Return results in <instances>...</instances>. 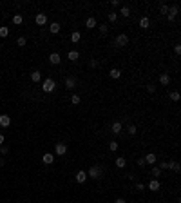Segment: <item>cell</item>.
<instances>
[{"instance_id":"cell-1","label":"cell","mask_w":181,"mask_h":203,"mask_svg":"<svg viewBox=\"0 0 181 203\" xmlns=\"http://www.w3.org/2000/svg\"><path fill=\"white\" fill-rule=\"evenodd\" d=\"M102 172H103V169H102L100 165H92V167L87 170V176H89V178H92V179H100V178L103 176Z\"/></svg>"},{"instance_id":"cell-2","label":"cell","mask_w":181,"mask_h":203,"mask_svg":"<svg viewBox=\"0 0 181 203\" xmlns=\"http://www.w3.org/2000/svg\"><path fill=\"white\" fill-rule=\"evenodd\" d=\"M55 89H56V82L53 78H45L44 82H42V91L44 93H53Z\"/></svg>"},{"instance_id":"cell-3","label":"cell","mask_w":181,"mask_h":203,"mask_svg":"<svg viewBox=\"0 0 181 203\" xmlns=\"http://www.w3.org/2000/svg\"><path fill=\"white\" fill-rule=\"evenodd\" d=\"M127 44H129V36H127L125 33H120L118 36H116V40H114V46L116 47H125Z\"/></svg>"},{"instance_id":"cell-4","label":"cell","mask_w":181,"mask_h":203,"mask_svg":"<svg viewBox=\"0 0 181 203\" xmlns=\"http://www.w3.org/2000/svg\"><path fill=\"white\" fill-rule=\"evenodd\" d=\"M177 13H179V7H177L176 4H174V6H170V7H168V13H167V20H168V22H172V20H176Z\"/></svg>"},{"instance_id":"cell-5","label":"cell","mask_w":181,"mask_h":203,"mask_svg":"<svg viewBox=\"0 0 181 203\" xmlns=\"http://www.w3.org/2000/svg\"><path fill=\"white\" fill-rule=\"evenodd\" d=\"M55 152H56V156H63V154L67 152V145L62 143V142L56 143V145H55Z\"/></svg>"},{"instance_id":"cell-6","label":"cell","mask_w":181,"mask_h":203,"mask_svg":"<svg viewBox=\"0 0 181 203\" xmlns=\"http://www.w3.org/2000/svg\"><path fill=\"white\" fill-rule=\"evenodd\" d=\"M74 178H76V181H78V183H85V181L89 179V176H87V170H78Z\"/></svg>"},{"instance_id":"cell-7","label":"cell","mask_w":181,"mask_h":203,"mask_svg":"<svg viewBox=\"0 0 181 203\" xmlns=\"http://www.w3.org/2000/svg\"><path fill=\"white\" fill-rule=\"evenodd\" d=\"M76 78H74V76H67L65 78V87L69 89V91H72V89H76Z\"/></svg>"},{"instance_id":"cell-8","label":"cell","mask_w":181,"mask_h":203,"mask_svg":"<svg viewBox=\"0 0 181 203\" xmlns=\"http://www.w3.org/2000/svg\"><path fill=\"white\" fill-rule=\"evenodd\" d=\"M35 22H36L38 26H45V24H47V15H45V13H38V15L35 16Z\"/></svg>"},{"instance_id":"cell-9","label":"cell","mask_w":181,"mask_h":203,"mask_svg":"<svg viewBox=\"0 0 181 203\" xmlns=\"http://www.w3.org/2000/svg\"><path fill=\"white\" fill-rule=\"evenodd\" d=\"M11 125V116L9 114H0V127H9Z\"/></svg>"},{"instance_id":"cell-10","label":"cell","mask_w":181,"mask_h":203,"mask_svg":"<svg viewBox=\"0 0 181 203\" xmlns=\"http://www.w3.org/2000/svg\"><path fill=\"white\" fill-rule=\"evenodd\" d=\"M42 162H44L45 165H53V163H55V154H51V152H45L44 156H42Z\"/></svg>"},{"instance_id":"cell-11","label":"cell","mask_w":181,"mask_h":203,"mask_svg":"<svg viewBox=\"0 0 181 203\" xmlns=\"http://www.w3.org/2000/svg\"><path fill=\"white\" fill-rule=\"evenodd\" d=\"M111 129H112V134H121V131H123V125H121V122H112Z\"/></svg>"},{"instance_id":"cell-12","label":"cell","mask_w":181,"mask_h":203,"mask_svg":"<svg viewBox=\"0 0 181 203\" xmlns=\"http://www.w3.org/2000/svg\"><path fill=\"white\" fill-rule=\"evenodd\" d=\"M96 26H98V20L94 16H89L87 20H85V27H87V29H94Z\"/></svg>"},{"instance_id":"cell-13","label":"cell","mask_w":181,"mask_h":203,"mask_svg":"<svg viewBox=\"0 0 181 203\" xmlns=\"http://www.w3.org/2000/svg\"><path fill=\"white\" fill-rule=\"evenodd\" d=\"M49 62L53 63V66H58V63L62 62V56L58 55V53H51V55H49Z\"/></svg>"},{"instance_id":"cell-14","label":"cell","mask_w":181,"mask_h":203,"mask_svg":"<svg viewBox=\"0 0 181 203\" xmlns=\"http://www.w3.org/2000/svg\"><path fill=\"white\" fill-rule=\"evenodd\" d=\"M60 31H62V26H60L58 22H53V24L49 26V33H51V35H58Z\"/></svg>"},{"instance_id":"cell-15","label":"cell","mask_w":181,"mask_h":203,"mask_svg":"<svg viewBox=\"0 0 181 203\" xmlns=\"http://www.w3.org/2000/svg\"><path fill=\"white\" fill-rule=\"evenodd\" d=\"M156 160H158V156H156L154 152H148V154L145 156V163H147V165H156Z\"/></svg>"},{"instance_id":"cell-16","label":"cell","mask_w":181,"mask_h":203,"mask_svg":"<svg viewBox=\"0 0 181 203\" xmlns=\"http://www.w3.org/2000/svg\"><path fill=\"white\" fill-rule=\"evenodd\" d=\"M148 189H150L152 192H158L159 189H161V185H159V181H158V179H154V178H152L150 181H148Z\"/></svg>"},{"instance_id":"cell-17","label":"cell","mask_w":181,"mask_h":203,"mask_svg":"<svg viewBox=\"0 0 181 203\" xmlns=\"http://www.w3.org/2000/svg\"><path fill=\"white\" fill-rule=\"evenodd\" d=\"M140 27L141 29H148V27H150V18H148V16H141L140 18Z\"/></svg>"},{"instance_id":"cell-18","label":"cell","mask_w":181,"mask_h":203,"mask_svg":"<svg viewBox=\"0 0 181 203\" xmlns=\"http://www.w3.org/2000/svg\"><path fill=\"white\" fill-rule=\"evenodd\" d=\"M159 83H161V85H168V83H170V74H168V73L159 74Z\"/></svg>"},{"instance_id":"cell-19","label":"cell","mask_w":181,"mask_h":203,"mask_svg":"<svg viewBox=\"0 0 181 203\" xmlns=\"http://www.w3.org/2000/svg\"><path fill=\"white\" fill-rule=\"evenodd\" d=\"M67 58H69L71 62H76V60L80 58V53H78L76 49H72V51H69V53H67Z\"/></svg>"},{"instance_id":"cell-20","label":"cell","mask_w":181,"mask_h":203,"mask_svg":"<svg viewBox=\"0 0 181 203\" xmlns=\"http://www.w3.org/2000/svg\"><path fill=\"white\" fill-rule=\"evenodd\" d=\"M109 76H111L112 80H118V78L121 76V71H120V69H116V67H112V69L109 71Z\"/></svg>"},{"instance_id":"cell-21","label":"cell","mask_w":181,"mask_h":203,"mask_svg":"<svg viewBox=\"0 0 181 203\" xmlns=\"http://www.w3.org/2000/svg\"><path fill=\"white\" fill-rule=\"evenodd\" d=\"M116 167H118V169L127 167V160H125L123 156H118V158H116Z\"/></svg>"},{"instance_id":"cell-22","label":"cell","mask_w":181,"mask_h":203,"mask_svg":"<svg viewBox=\"0 0 181 203\" xmlns=\"http://www.w3.org/2000/svg\"><path fill=\"white\" fill-rule=\"evenodd\" d=\"M118 15H121V16H125V18H129V16H131V9L127 7V6H121V7H120V13H118Z\"/></svg>"},{"instance_id":"cell-23","label":"cell","mask_w":181,"mask_h":203,"mask_svg":"<svg viewBox=\"0 0 181 203\" xmlns=\"http://www.w3.org/2000/svg\"><path fill=\"white\" fill-rule=\"evenodd\" d=\"M150 174H152V178H154V179H158L159 176H161V169L154 165V167H152V170H150Z\"/></svg>"},{"instance_id":"cell-24","label":"cell","mask_w":181,"mask_h":203,"mask_svg":"<svg viewBox=\"0 0 181 203\" xmlns=\"http://www.w3.org/2000/svg\"><path fill=\"white\" fill-rule=\"evenodd\" d=\"M168 169L174 170V172H179V170H181V167H179L177 162H168Z\"/></svg>"},{"instance_id":"cell-25","label":"cell","mask_w":181,"mask_h":203,"mask_svg":"<svg viewBox=\"0 0 181 203\" xmlns=\"http://www.w3.org/2000/svg\"><path fill=\"white\" fill-rule=\"evenodd\" d=\"M80 38H82V35L78 33V31L71 33V42H72V44H78V42H80Z\"/></svg>"},{"instance_id":"cell-26","label":"cell","mask_w":181,"mask_h":203,"mask_svg":"<svg viewBox=\"0 0 181 203\" xmlns=\"http://www.w3.org/2000/svg\"><path fill=\"white\" fill-rule=\"evenodd\" d=\"M40 78H42L40 71H31V80H33V82H40Z\"/></svg>"},{"instance_id":"cell-27","label":"cell","mask_w":181,"mask_h":203,"mask_svg":"<svg viewBox=\"0 0 181 203\" xmlns=\"http://www.w3.org/2000/svg\"><path fill=\"white\" fill-rule=\"evenodd\" d=\"M170 100H172V102H179V98H181V94L177 93V91H170Z\"/></svg>"},{"instance_id":"cell-28","label":"cell","mask_w":181,"mask_h":203,"mask_svg":"<svg viewBox=\"0 0 181 203\" xmlns=\"http://www.w3.org/2000/svg\"><path fill=\"white\" fill-rule=\"evenodd\" d=\"M22 22H24V16H22V15H15V16H13V24H15V26H20Z\"/></svg>"},{"instance_id":"cell-29","label":"cell","mask_w":181,"mask_h":203,"mask_svg":"<svg viewBox=\"0 0 181 203\" xmlns=\"http://www.w3.org/2000/svg\"><path fill=\"white\" fill-rule=\"evenodd\" d=\"M69 102H71L72 105H78V103L82 102V98H80V94H72V96H71V100H69Z\"/></svg>"},{"instance_id":"cell-30","label":"cell","mask_w":181,"mask_h":203,"mask_svg":"<svg viewBox=\"0 0 181 203\" xmlns=\"http://www.w3.org/2000/svg\"><path fill=\"white\" fill-rule=\"evenodd\" d=\"M9 35V27L7 26H2V27H0V38H6Z\"/></svg>"},{"instance_id":"cell-31","label":"cell","mask_w":181,"mask_h":203,"mask_svg":"<svg viewBox=\"0 0 181 203\" xmlns=\"http://www.w3.org/2000/svg\"><path fill=\"white\" fill-rule=\"evenodd\" d=\"M118 16H120V15H118V13H116V11H111L107 18H109V22H112V24H114V22H116V20H118Z\"/></svg>"},{"instance_id":"cell-32","label":"cell","mask_w":181,"mask_h":203,"mask_svg":"<svg viewBox=\"0 0 181 203\" xmlns=\"http://www.w3.org/2000/svg\"><path fill=\"white\" fill-rule=\"evenodd\" d=\"M26 44H27L26 36H18V38H16V46H18V47H24Z\"/></svg>"},{"instance_id":"cell-33","label":"cell","mask_w":181,"mask_h":203,"mask_svg":"<svg viewBox=\"0 0 181 203\" xmlns=\"http://www.w3.org/2000/svg\"><path fill=\"white\" fill-rule=\"evenodd\" d=\"M98 27H100V33H102V35H107V33H109V26H107V24H100Z\"/></svg>"},{"instance_id":"cell-34","label":"cell","mask_w":181,"mask_h":203,"mask_svg":"<svg viewBox=\"0 0 181 203\" xmlns=\"http://www.w3.org/2000/svg\"><path fill=\"white\" fill-rule=\"evenodd\" d=\"M118 147H120V145H118V142H114V140L109 143V149H111V152H116V151H118Z\"/></svg>"},{"instance_id":"cell-35","label":"cell","mask_w":181,"mask_h":203,"mask_svg":"<svg viewBox=\"0 0 181 203\" xmlns=\"http://www.w3.org/2000/svg\"><path fill=\"white\" fill-rule=\"evenodd\" d=\"M127 132H129L131 136H134V134L138 132V129H136V125H132V123H131L129 127H127Z\"/></svg>"},{"instance_id":"cell-36","label":"cell","mask_w":181,"mask_h":203,"mask_svg":"<svg viewBox=\"0 0 181 203\" xmlns=\"http://www.w3.org/2000/svg\"><path fill=\"white\" fill-rule=\"evenodd\" d=\"M159 13L167 16V13H168V6H167V4H161V6H159Z\"/></svg>"},{"instance_id":"cell-37","label":"cell","mask_w":181,"mask_h":203,"mask_svg":"<svg viewBox=\"0 0 181 203\" xmlns=\"http://www.w3.org/2000/svg\"><path fill=\"white\" fill-rule=\"evenodd\" d=\"M147 91L150 93V94H154V93H156V85H154V83H148V85H147Z\"/></svg>"},{"instance_id":"cell-38","label":"cell","mask_w":181,"mask_h":203,"mask_svg":"<svg viewBox=\"0 0 181 203\" xmlns=\"http://www.w3.org/2000/svg\"><path fill=\"white\" fill-rule=\"evenodd\" d=\"M136 163H138V167H141V169L147 165V163H145V158H138V162H136Z\"/></svg>"},{"instance_id":"cell-39","label":"cell","mask_w":181,"mask_h":203,"mask_svg":"<svg viewBox=\"0 0 181 203\" xmlns=\"http://www.w3.org/2000/svg\"><path fill=\"white\" fill-rule=\"evenodd\" d=\"M136 190H138V192L145 190V185H143V181H140V183H136Z\"/></svg>"},{"instance_id":"cell-40","label":"cell","mask_w":181,"mask_h":203,"mask_svg":"<svg viewBox=\"0 0 181 203\" xmlns=\"http://www.w3.org/2000/svg\"><path fill=\"white\" fill-rule=\"evenodd\" d=\"M0 152H2V154H7V152H9V147H7V145H0Z\"/></svg>"},{"instance_id":"cell-41","label":"cell","mask_w":181,"mask_h":203,"mask_svg":"<svg viewBox=\"0 0 181 203\" xmlns=\"http://www.w3.org/2000/svg\"><path fill=\"white\" fill-rule=\"evenodd\" d=\"M111 6H112V7H121V2H120V0H112Z\"/></svg>"},{"instance_id":"cell-42","label":"cell","mask_w":181,"mask_h":203,"mask_svg":"<svg viewBox=\"0 0 181 203\" xmlns=\"http://www.w3.org/2000/svg\"><path fill=\"white\" fill-rule=\"evenodd\" d=\"M174 53H176V55H181V46H179V44L174 46Z\"/></svg>"},{"instance_id":"cell-43","label":"cell","mask_w":181,"mask_h":203,"mask_svg":"<svg viewBox=\"0 0 181 203\" xmlns=\"http://www.w3.org/2000/svg\"><path fill=\"white\" fill-rule=\"evenodd\" d=\"M158 167L161 169V170H163V169H168V162H161V163H159Z\"/></svg>"},{"instance_id":"cell-44","label":"cell","mask_w":181,"mask_h":203,"mask_svg":"<svg viewBox=\"0 0 181 203\" xmlns=\"http://www.w3.org/2000/svg\"><path fill=\"white\" fill-rule=\"evenodd\" d=\"M89 66H91V67H98V60H94V58H92V60L89 62Z\"/></svg>"},{"instance_id":"cell-45","label":"cell","mask_w":181,"mask_h":203,"mask_svg":"<svg viewBox=\"0 0 181 203\" xmlns=\"http://www.w3.org/2000/svg\"><path fill=\"white\" fill-rule=\"evenodd\" d=\"M114 203H127V199H125V198H116Z\"/></svg>"},{"instance_id":"cell-46","label":"cell","mask_w":181,"mask_h":203,"mask_svg":"<svg viewBox=\"0 0 181 203\" xmlns=\"http://www.w3.org/2000/svg\"><path fill=\"white\" fill-rule=\"evenodd\" d=\"M4 142H6V138H4V134H0V145H4Z\"/></svg>"},{"instance_id":"cell-47","label":"cell","mask_w":181,"mask_h":203,"mask_svg":"<svg viewBox=\"0 0 181 203\" xmlns=\"http://www.w3.org/2000/svg\"><path fill=\"white\" fill-rule=\"evenodd\" d=\"M4 165V160H0V167H2Z\"/></svg>"}]
</instances>
